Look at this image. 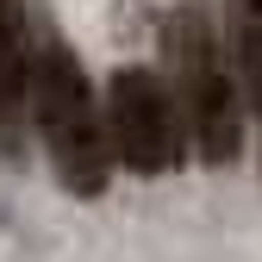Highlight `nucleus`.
I'll list each match as a JSON object with an SVG mask.
<instances>
[{
  "mask_svg": "<svg viewBox=\"0 0 262 262\" xmlns=\"http://www.w3.org/2000/svg\"><path fill=\"white\" fill-rule=\"evenodd\" d=\"M100 119H106V144H113V162L131 175H175L181 156H187V125H181V106L169 81L144 62H125L106 81V100H100Z\"/></svg>",
  "mask_w": 262,
  "mask_h": 262,
  "instance_id": "obj_3",
  "label": "nucleus"
},
{
  "mask_svg": "<svg viewBox=\"0 0 262 262\" xmlns=\"http://www.w3.org/2000/svg\"><path fill=\"white\" fill-rule=\"evenodd\" d=\"M25 113L38 119V138L50 150V169L56 181L94 200L106 193L113 181V144H106V119H100V100L81 75L75 50L62 38H44L31 50V81H25Z\"/></svg>",
  "mask_w": 262,
  "mask_h": 262,
  "instance_id": "obj_2",
  "label": "nucleus"
},
{
  "mask_svg": "<svg viewBox=\"0 0 262 262\" xmlns=\"http://www.w3.org/2000/svg\"><path fill=\"white\" fill-rule=\"evenodd\" d=\"M25 81H31V44H25V7L0 0V144H19L25 119Z\"/></svg>",
  "mask_w": 262,
  "mask_h": 262,
  "instance_id": "obj_5",
  "label": "nucleus"
},
{
  "mask_svg": "<svg viewBox=\"0 0 262 262\" xmlns=\"http://www.w3.org/2000/svg\"><path fill=\"white\" fill-rule=\"evenodd\" d=\"M162 56H169V94L181 106L193 156L206 169H231L244 150V94H237L231 50H225L206 0H181L162 19Z\"/></svg>",
  "mask_w": 262,
  "mask_h": 262,
  "instance_id": "obj_1",
  "label": "nucleus"
},
{
  "mask_svg": "<svg viewBox=\"0 0 262 262\" xmlns=\"http://www.w3.org/2000/svg\"><path fill=\"white\" fill-rule=\"evenodd\" d=\"M225 50L244 94V119H256V150H262V0H225Z\"/></svg>",
  "mask_w": 262,
  "mask_h": 262,
  "instance_id": "obj_4",
  "label": "nucleus"
}]
</instances>
